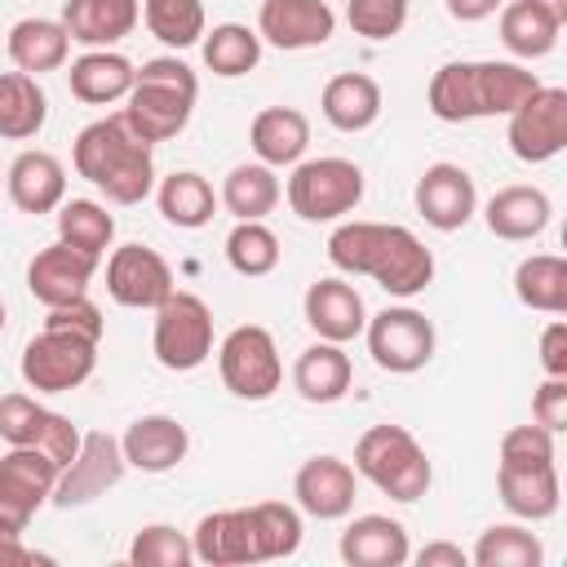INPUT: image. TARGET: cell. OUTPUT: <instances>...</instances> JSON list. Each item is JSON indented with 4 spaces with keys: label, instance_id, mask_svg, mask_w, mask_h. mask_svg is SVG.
Segmentation results:
<instances>
[{
    "label": "cell",
    "instance_id": "cell-50",
    "mask_svg": "<svg viewBox=\"0 0 567 567\" xmlns=\"http://www.w3.org/2000/svg\"><path fill=\"white\" fill-rule=\"evenodd\" d=\"M416 563H421V567H465V563H470V554H465L461 545H447V540H430V545L416 554Z\"/></svg>",
    "mask_w": 567,
    "mask_h": 567
},
{
    "label": "cell",
    "instance_id": "cell-22",
    "mask_svg": "<svg viewBox=\"0 0 567 567\" xmlns=\"http://www.w3.org/2000/svg\"><path fill=\"white\" fill-rule=\"evenodd\" d=\"M496 492H501V505L514 514V518H527V523H540V518H554L558 514V465H496Z\"/></svg>",
    "mask_w": 567,
    "mask_h": 567
},
{
    "label": "cell",
    "instance_id": "cell-40",
    "mask_svg": "<svg viewBox=\"0 0 567 567\" xmlns=\"http://www.w3.org/2000/svg\"><path fill=\"white\" fill-rule=\"evenodd\" d=\"M540 558H545L540 540L518 523L487 527L470 554V563H478V567H540Z\"/></svg>",
    "mask_w": 567,
    "mask_h": 567
},
{
    "label": "cell",
    "instance_id": "cell-6",
    "mask_svg": "<svg viewBox=\"0 0 567 567\" xmlns=\"http://www.w3.org/2000/svg\"><path fill=\"white\" fill-rule=\"evenodd\" d=\"M354 474H363L390 501H421L430 492V456L403 425H368L354 443Z\"/></svg>",
    "mask_w": 567,
    "mask_h": 567
},
{
    "label": "cell",
    "instance_id": "cell-15",
    "mask_svg": "<svg viewBox=\"0 0 567 567\" xmlns=\"http://www.w3.org/2000/svg\"><path fill=\"white\" fill-rule=\"evenodd\" d=\"M106 292L128 310H155L173 292L168 261L146 244H120L106 257Z\"/></svg>",
    "mask_w": 567,
    "mask_h": 567
},
{
    "label": "cell",
    "instance_id": "cell-19",
    "mask_svg": "<svg viewBox=\"0 0 567 567\" xmlns=\"http://www.w3.org/2000/svg\"><path fill=\"white\" fill-rule=\"evenodd\" d=\"M292 496L310 518H346L354 509V470L341 456H310L292 478Z\"/></svg>",
    "mask_w": 567,
    "mask_h": 567
},
{
    "label": "cell",
    "instance_id": "cell-1",
    "mask_svg": "<svg viewBox=\"0 0 567 567\" xmlns=\"http://www.w3.org/2000/svg\"><path fill=\"white\" fill-rule=\"evenodd\" d=\"M328 261L341 275H368L390 297H416L434 279V252L394 221H341L328 235Z\"/></svg>",
    "mask_w": 567,
    "mask_h": 567
},
{
    "label": "cell",
    "instance_id": "cell-30",
    "mask_svg": "<svg viewBox=\"0 0 567 567\" xmlns=\"http://www.w3.org/2000/svg\"><path fill=\"white\" fill-rule=\"evenodd\" d=\"M4 53L13 58L18 71L27 75H44V71H58L66 66V53H71V35L62 27V18H22L9 27L4 35Z\"/></svg>",
    "mask_w": 567,
    "mask_h": 567
},
{
    "label": "cell",
    "instance_id": "cell-34",
    "mask_svg": "<svg viewBox=\"0 0 567 567\" xmlns=\"http://www.w3.org/2000/svg\"><path fill=\"white\" fill-rule=\"evenodd\" d=\"M514 297L527 310L563 315L567 310V261L558 252H532L514 270Z\"/></svg>",
    "mask_w": 567,
    "mask_h": 567
},
{
    "label": "cell",
    "instance_id": "cell-38",
    "mask_svg": "<svg viewBox=\"0 0 567 567\" xmlns=\"http://www.w3.org/2000/svg\"><path fill=\"white\" fill-rule=\"evenodd\" d=\"M58 239L102 261V252L115 239V217L97 199H62L58 204Z\"/></svg>",
    "mask_w": 567,
    "mask_h": 567
},
{
    "label": "cell",
    "instance_id": "cell-33",
    "mask_svg": "<svg viewBox=\"0 0 567 567\" xmlns=\"http://www.w3.org/2000/svg\"><path fill=\"white\" fill-rule=\"evenodd\" d=\"M49 97L27 71H0V137L27 142L44 128Z\"/></svg>",
    "mask_w": 567,
    "mask_h": 567
},
{
    "label": "cell",
    "instance_id": "cell-14",
    "mask_svg": "<svg viewBox=\"0 0 567 567\" xmlns=\"http://www.w3.org/2000/svg\"><path fill=\"white\" fill-rule=\"evenodd\" d=\"M58 461L44 447H9L0 456V514L13 527H27L40 505H49L58 483Z\"/></svg>",
    "mask_w": 567,
    "mask_h": 567
},
{
    "label": "cell",
    "instance_id": "cell-12",
    "mask_svg": "<svg viewBox=\"0 0 567 567\" xmlns=\"http://www.w3.org/2000/svg\"><path fill=\"white\" fill-rule=\"evenodd\" d=\"M128 461H124V447L115 434L106 430H89L80 439V452L71 456V465L58 470V483H53V505L58 509H75V505H89L97 501L106 487H115L124 478Z\"/></svg>",
    "mask_w": 567,
    "mask_h": 567
},
{
    "label": "cell",
    "instance_id": "cell-2",
    "mask_svg": "<svg viewBox=\"0 0 567 567\" xmlns=\"http://www.w3.org/2000/svg\"><path fill=\"white\" fill-rule=\"evenodd\" d=\"M301 545V514L284 501H257L248 509L204 514L190 532V549L208 567H244L292 558Z\"/></svg>",
    "mask_w": 567,
    "mask_h": 567
},
{
    "label": "cell",
    "instance_id": "cell-52",
    "mask_svg": "<svg viewBox=\"0 0 567 567\" xmlns=\"http://www.w3.org/2000/svg\"><path fill=\"white\" fill-rule=\"evenodd\" d=\"M501 4H505V0H447V13H452L456 22H483V18H492Z\"/></svg>",
    "mask_w": 567,
    "mask_h": 567
},
{
    "label": "cell",
    "instance_id": "cell-11",
    "mask_svg": "<svg viewBox=\"0 0 567 567\" xmlns=\"http://www.w3.org/2000/svg\"><path fill=\"white\" fill-rule=\"evenodd\" d=\"M363 337H368L372 363L385 372H399V377L421 372L434 359V323L412 306H385V310L368 315Z\"/></svg>",
    "mask_w": 567,
    "mask_h": 567
},
{
    "label": "cell",
    "instance_id": "cell-9",
    "mask_svg": "<svg viewBox=\"0 0 567 567\" xmlns=\"http://www.w3.org/2000/svg\"><path fill=\"white\" fill-rule=\"evenodd\" d=\"M217 372L221 385L235 399L261 403L279 390L284 381V363H279V346L261 323H239L226 332V341L217 346Z\"/></svg>",
    "mask_w": 567,
    "mask_h": 567
},
{
    "label": "cell",
    "instance_id": "cell-37",
    "mask_svg": "<svg viewBox=\"0 0 567 567\" xmlns=\"http://www.w3.org/2000/svg\"><path fill=\"white\" fill-rule=\"evenodd\" d=\"M204 66L221 80H235V75H248L257 62H261V35L244 22H221L213 31H204Z\"/></svg>",
    "mask_w": 567,
    "mask_h": 567
},
{
    "label": "cell",
    "instance_id": "cell-54",
    "mask_svg": "<svg viewBox=\"0 0 567 567\" xmlns=\"http://www.w3.org/2000/svg\"><path fill=\"white\" fill-rule=\"evenodd\" d=\"M545 4H558V9H563V0H545Z\"/></svg>",
    "mask_w": 567,
    "mask_h": 567
},
{
    "label": "cell",
    "instance_id": "cell-20",
    "mask_svg": "<svg viewBox=\"0 0 567 567\" xmlns=\"http://www.w3.org/2000/svg\"><path fill=\"white\" fill-rule=\"evenodd\" d=\"M301 310H306V323L319 332V341H337V346L354 341L368 323V306H363L359 288L346 279H315L306 288Z\"/></svg>",
    "mask_w": 567,
    "mask_h": 567
},
{
    "label": "cell",
    "instance_id": "cell-46",
    "mask_svg": "<svg viewBox=\"0 0 567 567\" xmlns=\"http://www.w3.org/2000/svg\"><path fill=\"white\" fill-rule=\"evenodd\" d=\"M44 328H62V332H75V337H89V341H102V310L89 301V297H75L66 306H53Z\"/></svg>",
    "mask_w": 567,
    "mask_h": 567
},
{
    "label": "cell",
    "instance_id": "cell-13",
    "mask_svg": "<svg viewBox=\"0 0 567 567\" xmlns=\"http://www.w3.org/2000/svg\"><path fill=\"white\" fill-rule=\"evenodd\" d=\"M509 151L523 164H545L567 146V89H536L527 102H518L509 111V128H505Z\"/></svg>",
    "mask_w": 567,
    "mask_h": 567
},
{
    "label": "cell",
    "instance_id": "cell-28",
    "mask_svg": "<svg viewBox=\"0 0 567 567\" xmlns=\"http://www.w3.org/2000/svg\"><path fill=\"white\" fill-rule=\"evenodd\" d=\"M248 146L270 168L297 164L306 155V146H310V120L297 106H266L248 124Z\"/></svg>",
    "mask_w": 567,
    "mask_h": 567
},
{
    "label": "cell",
    "instance_id": "cell-47",
    "mask_svg": "<svg viewBox=\"0 0 567 567\" xmlns=\"http://www.w3.org/2000/svg\"><path fill=\"white\" fill-rule=\"evenodd\" d=\"M532 421L558 434L567 425V377H545L532 394Z\"/></svg>",
    "mask_w": 567,
    "mask_h": 567
},
{
    "label": "cell",
    "instance_id": "cell-17",
    "mask_svg": "<svg viewBox=\"0 0 567 567\" xmlns=\"http://www.w3.org/2000/svg\"><path fill=\"white\" fill-rule=\"evenodd\" d=\"M474 208H478V190L461 164L439 159L416 177V213L434 230H461L474 217Z\"/></svg>",
    "mask_w": 567,
    "mask_h": 567
},
{
    "label": "cell",
    "instance_id": "cell-44",
    "mask_svg": "<svg viewBox=\"0 0 567 567\" xmlns=\"http://www.w3.org/2000/svg\"><path fill=\"white\" fill-rule=\"evenodd\" d=\"M44 416L49 408H40L31 394H0V439L9 447H35Z\"/></svg>",
    "mask_w": 567,
    "mask_h": 567
},
{
    "label": "cell",
    "instance_id": "cell-48",
    "mask_svg": "<svg viewBox=\"0 0 567 567\" xmlns=\"http://www.w3.org/2000/svg\"><path fill=\"white\" fill-rule=\"evenodd\" d=\"M80 430H75V421L71 416H62V412H49L44 416V425H40V439H35V447H44L58 465H71V456L80 452Z\"/></svg>",
    "mask_w": 567,
    "mask_h": 567
},
{
    "label": "cell",
    "instance_id": "cell-16",
    "mask_svg": "<svg viewBox=\"0 0 567 567\" xmlns=\"http://www.w3.org/2000/svg\"><path fill=\"white\" fill-rule=\"evenodd\" d=\"M337 31V13L328 0H261L257 35L275 49H319Z\"/></svg>",
    "mask_w": 567,
    "mask_h": 567
},
{
    "label": "cell",
    "instance_id": "cell-3",
    "mask_svg": "<svg viewBox=\"0 0 567 567\" xmlns=\"http://www.w3.org/2000/svg\"><path fill=\"white\" fill-rule=\"evenodd\" d=\"M540 89L536 71L518 62H447L430 80V111L443 124H465V120H487V115H509L518 102H527Z\"/></svg>",
    "mask_w": 567,
    "mask_h": 567
},
{
    "label": "cell",
    "instance_id": "cell-27",
    "mask_svg": "<svg viewBox=\"0 0 567 567\" xmlns=\"http://www.w3.org/2000/svg\"><path fill=\"white\" fill-rule=\"evenodd\" d=\"M483 217H487V230H492L496 239L523 244V239H536V235L549 226L554 204H549V195H545L540 186H501V190L487 199Z\"/></svg>",
    "mask_w": 567,
    "mask_h": 567
},
{
    "label": "cell",
    "instance_id": "cell-4",
    "mask_svg": "<svg viewBox=\"0 0 567 567\" xmlns=\"http://www.w3.org/2000/svg\"><path fill=\"white\" fill-rule=\"evenodd\" d=\"M71 159H75V173L93 182L111 204H142L155 190L151 146L124 124V115L84 124L71 146Z\"/></svg>",
    "mask_w": 567,
    "mask_h": 567
},
{
    "label": "cell",
    "instance_id": "cell-10",
    "mask_svg": "<svg viewBox=\"0 0 567 567\" xmlns=\"http://www.w3.org/2000/svg\"><path fill=\"white\" fill-rule=\"evenodd\" d=\"M93 368H97V341L62 332V328H44L22 350V381L35 394H66L84 385Z\"/></svg>",
    "mask_w": 567,
    "mask_h": 567
},
{
    "label": "cell",
    "instance_id": "cell-7",
    "mask_svg": "<svg viewBox=\"0 0 567 567\" xmlns=\"http://www.w3.org/2000/svg\"><path fill=\"white\" fill-rule=\"evenodd\" d=\"M363 199V168L341 155H319L292 168L288 204L301 221H337L354 213Z\"/></svg>",
    "mask_w": 567,
    "mask_h": 567
},
{
    "label": "cell",
    "instance_id": "cell-31",
    "mask_svg": "<svg viewBox=\"0 0 567 567\" xmlns=\"http://www.w3.org/2000/svg\"><path fill=\"white\" fill-rule=\"evenodd\" d=\"M350 381H354V368L337 341H315L292 363V385L306 403H337V399H346Z\"/></svg>",
    "mask_w": 567,
    "mask_h": 567
},
{
    "label": "cell",
    "instance_id": "cell-8",
    "mask_svg": "<svg viewBox=\"0 0 567 567\" xmlns=\"http://www.w3.org/2000/svg\"><path fill=\"white\" fill-rule=\"evenodd\" d=\"M155 359L168 372H195L213 354V310L195 292H168L155 306Z\"/></svg>",
    "mask_w": 567,
    "mask_h": 567
},
{
    "label": "cell",
    "instance_id": "cell-23",
    "mask_svg": "<svg viewBox=\"0 0 567 567\" xmlns=\"http://www.w3.org/2000/svg\"><path fill=\"white\" fill-rule=\"evenodd\" d=\"M341 558L350 567H403L412 558L408 532L390 514H359L341 532Z\"/></svg>",
    "mask_w": 567,
    "mask_h": 567
},
{
    "label": "cell",
    "instance_id": "cell-49",
    "mask_svg": "<svg viewBox=\"0 0 567 567\" xmlns=\"http://www.w3.org/2000/svg\"><path fill=\"white\" fill-rule=\"evenodd\" d=\"M540 368L545 377H567V323L563 319H554L540 332Z\"/></svg>",
    "mask_w": 567,
    "mask_h": 567
},
{
    "label": "cell",
    "instance_id": "cell-24",
    "mask_svg": "<svg viewBox=\"0 0 567 567\" xmlns=\"http://www.w3.org/2000/svg\"><path fill=\"white\" fill-rule=\"evenodd\" d=\"M142 18V4L137 0H66L62 4V27L75 44H89V49H111L120 44L124 35H133Z\"/></svg>",
    "mask_w": 567,
    "mask_h": 567
},
{
    "label": "cell",
    "instance_id": "cell-39",
    "mask_svg": "<svg viewBox=\"0 0 567 567\" xmlns=\"http://www.w3.org/2000/svg\"><path fill=\"white\" fill-rule=\"evenodd\" d=\"M151 35L168 49H190L204 40V0H142Z\"/></svg>",
    "mask_w": 567,
    "mask_h": 567
},
{
    "label": "cell",
    "instance_id": "cell-43",
    "mask_svg": "<svg viewBox=\"0 0 567 567\" xmlns=\"http://www.w3.org/2000/svg\"><path fill=\"white\" fill-rule=\"evenodd\" d=\"M346 22L363 40H390L408 22V0H346Z\"/></svg>",
    "mask_w": 567,
    "mask_h": 567
},
{
    "label": "cell",
    "instance_id": "cell-29",
    "mask_svg": "<svg viewBox=\"0 0 567 567\" xmlns=\"http://www.w3.org/2000/svg\"><path fill=\"white\" fill-rule=\"evenodd\" d=\"M319 111L332 128L341 133H363L377 124L381 115V84L363 71H341L323 84V97H319Z\"/></svg>",
    "mask_w": 567,
    "mask_h": 567
},
{
    "label": "cell",
    "instance_id": "cell-35",
    "mask_svg": "<svg viewBox=\"0 0 567 567\" xmlns=\"http://www.w3.org/2000/svg\"><path fill=\"white\" fill-rule=\"evenodd\" d=\"M155 199H159L164 221H173L177 230H199V226H208L213 213H217V195H213L208 177H199V173H190V168L168 173V177L159 182Z\"/></svg>",
    "mask_w": 567,
    "mask_h": 567
},
{
    "label": "cell",
    "instance_id": "cell-5",
    "mask_svg": "<svg viewBox=\"0 0 567 567\" xmlns=\"http://www.w3.org/2000/svg\"><path fill=\"white\" fill-rule=\"evenodd\" d=\"M195 97H199V75L182 58H151L137 66L120 115L146 146H155L190 124Z\"/></svg>",
    "mask_w": 567,
    "mask_h": 567
},
{
    "label": "cell",
    "instance_id": "cell-18",
    "mask_svg": "<svg viewBox=\"0 0 567 567\" xmlns=\"http://www.w3.org/2000/svg\"><path fill=\"white\" fill-rule=\"evenodd\" d=\"M93 270H97V257H89V252H80V248H71V244L58 239V244H49V248H40L31 257L27 288H31V297L40 306L53 310V306H66L75 297H89Z\"/></svg>",
    "mask_w": 567,
    "mask_h": 567
},
{
    "label": "cell",
    "instance_id": "cell-32",
    "mask_svg": "<svg viewBox=\"0 0 567 567\" xmlns=\"http://www.w3.org/2000/svg\"><path fill=\"white\" fill-rule=\"evenodd\" d=\"M133 75H137V66H133L124 53L89 49L84 58L71 62L66 84H71V97H80V102H89V106H106V102L128 97Z\"/></svg>",
    "mask_w": 567,
    "mask_h": 567
},
{
    "label": "cell",
    "instance_id": "cell-26",
    "mask_svg": "<svg viewBox=\"0 0 567 567\" xmlns=\"http://www.w3.org/2000/svg\"><path fill=\"white\" fill-rule=\"evenodd\" d=\"M563 31V9L545 0H505L501 4V44L514 58H545L554 53Z\"/></svg>",
    "mask_w": 567,
    "mask_h": 567
},
{
    "label": "cell",
    "instance_id": "cell-21",
    "mask_svg": "<svg viewBox=\"0 0 567 567\" xmlns=\"http://www.w3.org/2000/svg\"><path fill=\"white\" fill-rule=\"evenodd\" d=\"M120 447H124V461H128L133 470H142V474H164V470H173V465L186 461L190 434H186V425H182L177 416L155 412V416H137V421L124 430Z\"/></svg>",
    "mask_w": 567,
    "mask_h": 567
},
{
    "label": "cell",
    "instance_id": "cell-45",
    "mask_svg": "<svg viewBox=\"0 0 567 567\" xmlns=\"http://www.w3.org/2000/svg\"><path fill=\"white\" fill-rule=\"evenodd\" d=\"M554 434L545 425H514L501 434V465H549Z\"/></svg>",
    "mask_w": 567,
    "mask_h": 567
},
{
    "label": "cell",
    "instance_id": "cell-41",
    "mask_svg": "<svg viewBox=\"0 0 567 567\" xmlns=\"http://www.w3.org/2000/svg\"><path fill=\"white\" fill-rule=\"evenodd\" d=\"M226 261L235 275H248V279H261L279 266V239L270 226L261 221H235V230L226 235Z\"/></svg>",
    "mask_w": 567,
    "mask_h": 567
},
{
    "label": "cell",
    "instance_id": "cell-36",
    "mask_svg": "<svg viewBox=\"0 0 567 567\" xmlns=\"http://www.w3.org/2000/svg\"><path fill=\"white\" fill-rule=\"evenodd\" d=\"M221 204L235 221H261L279 204V177L270 164H235L221 182Z\"/></svg>",
    "mask_w": 567,
    "mask_h": 567
},
{
    "label": "cell",
    "instance_id": "cell-53",
    "mask_svg": "<svg viewBox=\"0 0 567 567\" xmlns=\"http://www.w3.org/2000/svg\"><path fill=\"white\" fill-rule=\"evenodd\" d=\"M0 332H4V301H0Z\"/></svg>",
    "mask_w": 567,
    "mask_h": 567
},
{
    "label": "cell",
    "instance_id": "cell-25",
    "mask_svg": "<svg viewBox=\"0 0 567 567\" xmlns=\"http://www.w3.org/2000/svg\"><path fill=\"white\" fill-rule=\"evenodd\" d=\"M4 186H9L13 208L40 217V213H53V208L66 199V168H62L58 155H49V151H22V155L9 164Z\"/></svg>",
    "mask_w": 567,
    "mask_h": 567
},
{
    "label": "cell",
    "instance_id": "cell-42",
    "mask_svg": "<svg viewBox=\"0 0 567 567\" xmlns=\"http://www.w3.org/2000/svg\"><path fill=\"white\" fill-rule=\"evenodd\" d=\"M128 563L133 567H190L195 549H190L186 532H177L168 523H146L128 545Z\"/></svg>",
    "mask_w": 567,
    "mask_h": 567
},
{
    "label": "cell",
    "instance_id": "cell-51",
    "mask_svg": "<svg viewBox=\"0 0 567 567\" xmlns=\"http://www.w3.org/2000/svg\"><path fill=\"white\" fill-rule=\"evenodd\" d=\"M4 563H35V554L22 545V527H13L4 514H0V567Z\"/></svg>",
    "mask_w": 567,
    "mask_h": 567
}]
</instances>
